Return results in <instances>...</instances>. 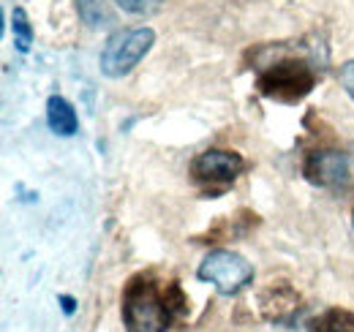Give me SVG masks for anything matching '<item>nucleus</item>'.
I'll return each mask as SVG.
<instances>
[{
    "instance_id": "9",
    "label": "nucleus",
    "mask_w": 354,
    "mask_h": 332,
    "mask_svg": "<svg viewBox=\"0 0 354 332\" xmlns=\"http://www.w3.org/2000/svg\"><path fill=\"white\" fill-rule=\"evenodd\" d=\"M11 22H14L17 49H19V52H28V49H30V42H33V30H30L28 14H25L22 8H14V14H11Z\"/></svg>"
},
{
    "instance_id": "6",
    "label": "nucleus",
    "mask_w": 354,
    "mask_h": 332,
    "mask_svg": "<svg viewBox=\"0 0 354 332\" xmlns=\"http://www.w3.org/2000/svg\"><path fill=\"white\" fill-rule=\"evenodd\" d=\"M243 172V158L229 150H207L194 161V174L199 180L213 183H229Z\"/></svg>"
},
{
    "instance_id": "4",
    "label": "nucleus",
    "mask_w": 354,
    "mask_h": 332,
    "mask_svg": "<svg viewBox=\"0 0 354 332\" xmlns=\"http://www.w3.org/2000/svg\"><path fill=\"white\" fill-rule=\"evenodd\" d=\"M313 84V74L308 71V66L303 63H281L275 68H270L262 77V93L281 98V101H295L300 95H306Z\"/></svg>"
},
{
    "instance_id": "8",
    "label": "nucleus",
    "mask_w": 354,
    "mask_h": 332,
    "mask_svg": "<svg viewBox=\"0 0 354 332\" xmlns=\"http://www.w3.org/2000/svg\"><path fill=\"white\" fill-rule=\"evenodd\" d=\"M77 11H80L82 22L93 30H101L112 22V11H109L106 0H77Z\"/></svg>"
},
{
    "instance_id": "12",
    "label": "nucleus",
    "mask_w": 354,
    "mask_h": 332,
    "mask_svg": "<svg viewBox=\"0 0 354 332\" xmlns=\"http://www.w3.org/2000/svg\"><path fill=\"white\" fill-rule=\"evenodd\" d=\"M322 332H354V327L349 324H344V322H338V324H324Z\"/></svg>"
},
{
    "instance_id": "13",
    "label": "nucleus",
    "mask_w": 354,
    "mask_h": 332,
    "mask_svg": "<svg viewBox=\"0 0 354 332\" xmlns=\"http://www.w3.org/2000/svg\"><path fill=\"white\" fill-rule=\"evenodd\" d=\"M352 223H354V215H352Z\"/></svg>"
},
{
    "instance_id": "1",
    "label": "nucleus",
    "mask_w": 354,
    "mask_h": 332,
    "mask_svg": "<svg viewBox=\"0 0 354 332\" xmlns=\"http://www.w3.org/2000/svg\"><path fill=\"white\" fill-rule=\"evenodd\" d=\"M153 42H156V33L150 28H131V30L115 33L101 52V71L112 80L126 77L133 66L150 52Z\"/></svg>"
},
{
    "instance_id": "5",
    "label": "nucleus",
    "mask_w": 354,
    "mask_h": 332,
    "mask_svg": "<svg viewBox=\"0 0 354 332\" xmlns=\"http://www.w3.org/2000/svg\"><path fill=\"white\" fill-rule=\"evenodd\" d=\"M306 174L316 185H341L349 177V161L338 150H319V153H310Z\"/></svg>"
},
{
    "instance_id": "10",
    "label": "nucleus",
    "mask_w": 354,
    "mask_h": 332,
    "mask_svg": "<svg viewBox=\"0 0 354 332\" xmlns=\"http://www.w3.org/2000/svg\"><path fill=\"white\" fill-rule=\"evenodd\" d=\"M123 11H129V14H136V17H150V14H156L161 6H164V0H115Z\"/></svg>"
},
{
    "instance_id": "3",
    "label": "nucleus",
    "mask_w": 354,
    "mask_h": 332,
    "mask_svg": "<svg viewBox=\"0 0 354 332\" xmlns=\"http://www.w3.org/2000/svg\"><path fill=\"white\" fill-rule=\"evenodd\" d=\"M205 284H213L221 294H237L254 281V267L240 253L232 250H213L205 256L196 273Z\"/></svg>"
},
{
    "instance_id": "2",
    "label": "nucleus",
    "mask_w": 354,
    "mask_h": 332,
    "mask_svg": "<svg viewBox=\"0 0 354 332\" xmlns=\"http://www.w3.org/2000/svg\"><path fill=\"white\" fill-rule=\"evenodd\" d=\"M123 316L129 332H164L169 324V308L150 284H136L129 289Z\"/></svg>"
},
{
    "instance_id": "7",
    "label": "nucleus",
    "mask_w": 354,
    "mask_h": 332,
    "mask_svg": "<svg viewBox=\"0 0 354 332\" xmlns=\"http://www.w3.org/2000/svg\"><path fill=\"white\" fill-rule=\"evenodd\" d=\"M46 123H49V128H52L55 133H60V136H71V133H77V128H80L74 107H71L66 98H60V95H52V98L46 101Z\"/></svg>"
},
{
    "instance_id": "11",
    "label": "nucleus",
    "mask_w": 354,
    "mask_h": 332,
    "mask_svg": "<svg viewBox=\"0 0 354 332\" xmlns=\"http://www.w3.org/2000/svg\"><path fill=\"white\" fill-rule=\"evenodd\" d=\"M341 82L346 87V93L354 98V60H349V63L341 68Z\"/></svg>"
}]
</instances>
